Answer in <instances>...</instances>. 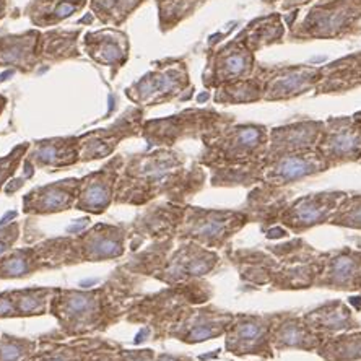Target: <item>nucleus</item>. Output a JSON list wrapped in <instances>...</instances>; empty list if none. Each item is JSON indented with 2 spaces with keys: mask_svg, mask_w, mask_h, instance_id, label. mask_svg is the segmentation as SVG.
Here are the masks:
<instances>
[{
  "mask_svg": "<svg viewBox=\"0 0 361 361\" xmlns=\"http://www.w3.org/2000/svg\"><path fill=\"white\" fill-rule=\"evenodd\" d=\"M142 280L121 265L97 288H57L49 310L57 321V332L42 337L66 341L106 332L126 319L130 306L143 295Z\"/></svg>",
  "mask_w": 361,
  "mask_h": 361,
  "instance_id": "1",
  "label": "nucleus"
},
{
  "mask_svg": "<svg viewBox=\"0 0 361 361\" xmlns=\"http://www.w3.org/2000/svg\"><path fill=\"white\" fill-rule=\"evenodd\" d=\"M207 173L173 148L135 153L127 158L116 185L114 202L122 205H148L158 199L189 204L204 189Z\"/></svg>",
  "mask_w": 361,
  "mask_h": 361,
  "instance_id": "2",
  "label": "nucleus"
},
{
  "mask_svg": "<svg viewBox=\"0 0 361 361\" xmlns=\"http://www.w3.org/2000/svg\"><path fill=\"white\" fill-rule=\"evenodd\" d=\"M226 257L243 283L254 290L301 291L314 288L322 251L295 238L264 249H226Z\"/></svg>",
  "mask_w": 361,
  "mask_h": 361,
  "instance_id": "3",
  "label": "nucleus"
},
{
  "mask_svg": "<svg viewBox=\"0 0 361 361\" xmlns=\"http://www.w3.org/2000/svg\"><path fill=\"white\" fill-rule=\"evenodd\" d=\"M221 262L220 254L194 241L174 238L145 244L132 252L122 267L143 279L161 281L166 286L207 279Z\"/></svg>",
  "mask_w": 361,
  "mask_h": 361,
  "instance_id": "4",
  "label": "nucleus"
},
{
  "mask_svg": "<svg viewBox=\"0 0 361 361\" xmlns=\"http://www.w3.org/2000/svg\"><path fill=\"white\" fill-rule=\"evenodd\" d=\"M130 226L98 223L73 236H57L33 246L44 270L114 261L126 254Z\"/></svg>",
  "mask_w": 361,
  "mask_h": 361,
  "instance_id": "5",
  "label": "nucleus"
},
{
  "mask_svg": "<svg viewBox=\"0 0 361 361\" xmlns=\"http://www.w3.org/2000/svg\"><path fill=\"white\" fill-rule=\"evenodd\" d=\"M214 286L200 279L188 283L166 286L155 293H143L134 301L126 321L143 326L152 341H164V334L190 306L205 305L214 298Z\"/></svg>",
  "mask_w": 361,
  "mask_h": 361,
  "instance_id": "6",
  "label": "nucleus"
},
{
  "mask_svg": "<svg viewBox=\"0 0 361 361\" xmlns=\"http://www.w3.org/2000/svg\"><path fill=\"white\" fill-rule=\"evenodd\" d=\"M269 127L262 124L225 122L202 137L197 161L207 169L246 166L265 157L269 147Z\"/></svg>",
  "mask_w": 361,
  "mask_h": 361,
  "instance_id": "7",
  "label": "nucleus"
},
{
  "mask_svg": "<svg viewBox=\"0 0 361 361\" xmlns=\"http://www.w3.org/2000/svg\"><path fill=\"white\" fill-rule=\"evenodd\" d=\"M249 223V216L243 210L204 209L185 204L183 219L176 230V240L194 241L214 251H220L228 247L233 238Z\"/></svg>",
  "mask_w": 361,
  "mask_h": 361,
  "instance_id": "8",
  "label": "nucleus"
},
{
  "mask_svg": "<svg viewBox=\"0 0 361 361\" xmlns=\"http://www.w3.org/2000/svg\"><path fill=\"white\" fill-rule=\"evenodd\" d=\"M233 121L231 114L214 109H185L168 118L143 122L142 137L150 147L173 148L180 140L202 139L207 132Z\"/></svg>",
  "mask_w": 361,
  "mask_h": 361,
  "instance_id": "9",
  "label": "nucleus"
},
{
  "mask_svg": "<svg viewBox=\"0 0 361 361\" xmlns=\"http://www.w3.org/2000/svg\"><path fill=\"white\" fill-rule=\"evenodd\" d=\"M194 87L189 80L188 66L183 61H164L155 71L126 90V97L139 106H158L174 99H190Z\"/></svg>",
  "mask_w": 361,
  "mask_h": 361,
  "instance_id": "10",
  "label": "nucleus"
},
{
  "mask_svg": "<svg viewBox=\"0 0 361 361\" xmlns=\"http://www.w3.org/2000/svg\"><path fill=\"white\" fill-rule=\"evenodd\" d=\"M361 20V0H324L314 5L293 36L298 38H342Z\"/></svg>",
  "mask_w": 361,
  "mask_h": 361,
  "instance_id": "11",
  "label": "nucleus"
},
{
  "mask_svg": "<svg viewBox=\"0 0 361 361\" xmlns=\"http://www.w3.org/2000/svg\"><path fill=\"white\" fill-rule=\"evenodd\" d=\"M274 312L270 314H235L225 332V350L233 357H259L270 360L275 350L270 342Z\"/></svg>",
  "mask_w": 361,
  "mask_h": 361,
  "instance_id": "12",
  "label": "nucleus"
},
{
  "mask_svg": "<svg viewBox=\"0 0 361 361\" xmlns=\"http://www.w3.org/2000/svg\"><path fill=\"white\" fill-rule=\"evenodd\" d=\"M235 319V312L209 305L190 306L164 334V341L173 338L185 345L214 341L225 336L226 329Z\"/></svg>",
  "mask_w": 361,
  "mask_h": 361,
  "instance_id": "13",
  "label": "nucleus"
},
{
  "mask_svg": "<svg viewBox=\"0 0 361 361\" xmlns=\"http://www.w3.org/2000/svg\"><path fill=\"white\" fill-rule=\"evenodd\" d=\"M254 73L262 82L264 101H286L314 92L321 80V67L257 66Z\"/></svg>",
  "mask_w": 361,
  "mask_h": 361,
  "instance_id": "14",
  "label": "nucleus"
},
{
  "mask_svg": "<svg viewBox=\"0 0 361 361\" xmlns=\"http://www.w3.org/2000/svg\"><path fill=\"white\" fill-rule=\"evenodd\" d=\"M345 197L347 192L343 190H321L301 195L290 202L280 216V225L296 235L316 226L329 225Z\"/></svg>",
  "mask_w": 361,
  "mask_h": 361,
  "instance_id": "15",
  "label": "nucleus"
},
{
  "mask_svg": "<svg viewBox=\"0 0 361 361\" xmlns=\"http://www.w3.org/2000/svg\"><path fill=\"white\" fill-rule=\"evenodd\" d=\"M316 152L332 168L361 161V122L353 116H338L324 121Z\"/></svg>",
  "mask_w": 361,
  "mask_h": 361,
  "instance_id": "16",
  "label": "nucleus"
},
{
  "mask_svg": "<svg viewBox=\"0 0 361 361\" xmlns=\"http://www.w3.org/2000/svg\"><path fill=\"white\" fill-rule=\"evenodd\" d=\"M143 118H145V113L142 108H130L109 127L92 130L78 137L80 163L108 158L113 155L122 140L134 135H142Z\"/></svg>",
  "mask_w": 361,
  "mask_h": 361,
  "instance_id": "17",
  "label": "nucleus"
},
{
  "mask_svg": "<svg viewBox=\"0 0 361 361\" xmlns=\"http://www.w3.org/2000/svg\"><path fill=\"white\" fill-rule=\"evenodd\" d=\"M185 204H173V202H152L137 219L130 223V251L135 252L145 244L158 240L174 238L179 221L183 219Z\"/></svg>",
  "mask_w": 361,
  "mask_h": 361,
  "instance_id": "18",
  "label": "nucleus"
},
{
  "mask_svg": "<svg viewBox=\"0 0 361 361\" xmlns=\"http://www.w3.org/2000/svg\"><path fill=\"white\" fill-rule=\"evenodd\" d=\"M256 67L254 52L235 38L209 56L202 82L205 88H219L225 83L249 78Z\"/></svg>",
  "mask_w": 361,
  "mask_h": 361,
  "instance_id": "19",
  "label": "nucleus"
},
{
  "mask_svg": "<svg viewBox=\"0 0 361 361\" xmlns=\"http://www.w3.org/2000/svg\"><path fill=\"white\" fill-rule=\"evenodd\" d=\"M126 158L114 157L97 171L80 178L75 209L88 215H103L114 204L116 185L124 168Z\"/></svg>",
  "mask_w": 361,
  "mask_h": 361,
  "instance_id": "20",
  "label": "nucleus"
},
{
  "mask_svg": "<svg viewBox=\"0 0 361 361\" xmlns=\"http://www.w3.org/2000/svg\"><path fill=\"white\" fill-rule=\"evenodd\" d=\"M314 288L357 293L361 290V251L338 247L322 252Z\"/></svg>",
  "mask_w": 361,
  "mask_h": 361,
  "instance_id": "21",
  "label": "nucleus"
},
{
  "mask_svg": "<svg viewBox=\"0 0 361 361\" xmlns=\"http://www.w3.org/2000/svg\"><path fill=\"white\" fill-rule=\"evenodd\" d=\"M121 348L114 341L103 337H75L71 342H61L59 338L39 337L38 348L28 361H94L99 355L109 350Z\"/></svg>",
  "mask_w": 361,
  "mask_h": 361,
  "instance_id": "22",
  "label": "nucleus"
},
{
  "mask_svg": "<svg viewBox=\"0 0 361 361\" xmlns=\"http://www.w3.org/2000/svg\"><path fill=\"white\" fill-rule=\"evenodd\" d=\"M80 178H67L31 189L23 197L25 215L47 216L75 209Z\"/></svg>",
  "mask_w": 361,
  "mask_h": 361,
  "instance_id": "23",
  "label": "nucleus"
},
{
  "mask_svg": "<svg viewBox=\"0 0 361 361\" xmlns=\"http://www.w3.org/2000/svg\"><path fill=\"white\" fill-rule=\"evenodd\" d=\"M322 127L324 121H298L274 127L269 132V147L265 157L274 158L316 150Z\"/></svg>",
  "mask_w": 361,
  "mask_h": 361,
  "instance_id": "24",
  "label": "nucleus"
},
{
  "mask_svg": "<svg viewBox=\"0 0 361 361\" xmlns=\"http://www.w3.org/2000/svg\"><path fill=\"white\" fill-rule=\"evenodd\" d=\"M270 342L275 352L300 350V352L312 353H316L322 343L321 338L307 326L302 314H296L295 311L274 312Z\"/></svg>",
  "mask_w": 361,
  "mask_h": 361,
  "instance_id": "25",
  "label": "nucleus"
},
{
  "mask_svg": "<svg viewBox=\"0 0 361 361\" xmlns=\"http://www.w3.org/2000/svg\"><path fill=\"white\" fill-rule=\"evenodd\" d=\"M307 326L312 329L321 341L336 337L338 334L352 332L361 329V321L355 314L352 306L347 301L331 300L316 306L314 310L302 314Z\"/></svg>",
  "mask_w": 361,
  "mask_h": 361,
  "instance_id": "26",
  "label": "nucleus"
},
{
  "mask_svg": "<svg viewBox=\"0 0 361 361\" xmlns=\"http://www.w3.org/2000/svg\"><path fill=\"white\" fill-rule=\"evenodd\" d=\"M56 286H31L0 293V319H28L49 314Z\"/></svg>",
  "mask_w": 361,
  "mask_h": 361,
  "instance_id": "27",
  "label": "nucleus"
},
{
  "mask_svg": "<svg viewBox=\"0 0 361 361\" xmlns=\"http://www.w3.org/2000/svg\"><path fill=\"white\" fill-rule=\"evenodd\" d=\"M293 192L285 188H272V185H254L247 199L240 210L249 216V221L257 223L264 230L280 223V216L290 205Z\"/></svg>",
  "mask_w": 361,
  "mask_h": 361,
  "instance_id": "28",
  "label": "nucleus"
},
{
  "mask_svg": "<svg viewBox=\"0 0 361 361\" xmlns=\"http://www.w3.org/2000/svg\"><path fill=\"white\" fill-rule=\"evenodd\" d=\"M25 163L31 168L63 169L80 163L78 137H54L36 140L25 157Z\"/></svg>",
  "mask_w": 361,
  "mask_h": 361,
  "instance_id": "29",
  "label": "nucleus"
},
{
  "mask_svg": "<svg viewBox=\"0 0 361 361\" xmlns=\"http://www.w3.org/2000/svg\"><path fill=\"white\" fill-rule=\"evenodd\" d=\"M82 47L94 62L113 68V75L118 68L127 62L129 57V41L127 36L114 28L87 33Z\"/></svg>",
  "mask_w": 361,
  "mask_h": 361,
  "instance_id": "30",
  "label": "nucleus"
},
{
  "mask_svg": "<svg viewBox=\"0 0 361 361\" xmlns=\"http://www.w3.org/2000/svg\"><path fill=\"white\" fill-rule=\"evenodd\" d=\"M358 87H361V52L321 67V80L314 93H345Z\"/></svg>",
  "mask_w": 361,
  "mask_h": 361,
  "instance_id": "31",
  "label": "nucleus"
},
{
  "mask_svg": "<svg viewBox=\"0 0 361 361\" xmlns=\"http://www.w3.org/2000/svg\"><path fill=\"white\" fill-rule=\"evenodd\" d=\"M41 33L28 31L20 36L0 39V67H18L31 71L41 61Z\"/></svg>",
  "mask_w": 361,
  "mask_h": 361,
  "instance_id": "32",
  "label": "nucleus"
},
{
  "mask_svg": "<svg viewBox=\"0 0 361 361\" xmlns=\"http://www.w3.org/2000/svg\"><path fill=\"white\" fill-rule=\"evenodd\" d=\"M283 26L285 25L281 23L280 15L274 13L269 15V17H262L251 21V23L243 30V33L240 36H236V38L240 39L249 51L256 52L265 46L280 42L285 35Z\"/></svg>",
  "mask_w": 361,
  "mask_h": 361,
  "instance_id": "33",
  "label": "nucleus"
},
{
  "mask_svg": "<svg viewBox=\"0 0 361 361\" xmlns=\"http://www.w3.org/2000/svg\"><path fill=\"white\" fill-rule=\"evenodd\" d=\"M42 270L44 267H42L35 246L12 249L4 257H0V280L26 279L42 272Z\"/></svg>",
  "mask_w": 361,
  "mask_h": 361,
  "instance_id": "34",
  "label": "nucleus"
},
{
  "mask_svg": "<svg viewBox=\"0 0 361 361\" xmlns=\"http://www.w3.org/2000/svg\"><path fill=\"white\" fill-rule=\"evenodd\" d=\"M85 0H33L28 17L36 26H52L85 7Z\"/></svg>",
  "mask_w": 361,
  "mask_h": 361,
  "instance_id": "35",
  "label": "nucleus"
},
{
  "mask_svg": "<svg viewBox=\"0 0 361 361\" xmlns=\"http://www.w3.org/2000/svg\"><path fill=\"white\" fill-rule=\"evenodd\" d=\"M316 355L324 361H360L361 329L327 338L316 350Z\"/></svg>",
  "mask_w": 361,
  "mask_h": 361,
  "instance_id": "36",
  "label": "nucleus"
},
{
  "mask_svg": "<svg viewBox=\"0 0 361 361\" xmlns=\"http://www.w3.org/2000/svg\"><path fill=\"white\" fill-rule=\"evenodd\" d=\"M214 101L216 104H247L262 101V82L256 73L244 80L225 83L215 88Z\"/></svg>",
  "mask_w": 361,
  "mask_h": 361,
  "instance_id": "37",
  "label": "nucleus"
},
{
  "mask_svg": "<svg viewBox=\"0 0 361 361\" xmlns=\"http://www.w3.org/2000/svg\"><path fill=\"white\" fill-rule=\"evenodd\" d=\"M80 31H63L56 30L49 31V33L41 35V61H61L67 59V57H77V38Z\"/></svg>",
  "mask_w": 361,
  "mask_h": 361,
  "instance_id": "38",
  "label": "nucleus"
},
{
  "mask_svg": "<svg viewBox=\"0 0 361 361\" xmlns=\"http://www.w3.org/2000/svg\"><path fill=\"white\" fill-rule=\"evenodd\" d=\"M142 2L143 0H92V8L101 23L118 26Z\"/></svg>",
  "mask_w": 361,
  "mask_h": 361,
  "instance_id": "39",
  "label": "nucleus"
},
{
  "mask_svg": "<svg viewBox=\"0 0 361 361\" xmlns=\"http://www.w3.org/2000/svg\"><path fill=\"white\" fill-rule=\"evenodd\" d=\"M204 0H158L160 23L163 30L174 28L179 21L189 17Z\"/></svg>",
  "mask_w": 361,
  "mask_h": 361,
  "instance_id": "40",
  "label": "nucleus"
},
{
  "mask_svg": "<svg viewBox=\"0 0 361 361\" xmlns=\"http://www.w3.org/2000/svg\"><path fill=\"white\" fill-rule=\"evenodd\" d=\"M38 342L31 338L10 336H0V361H28V358L36 352Z\"/></svg>",
  "mask_w": 361,
  "mask_h": 361,
  "instance_id": "41",
  "label": "nucleus"
},
{
  "mask_svg": "<svg viewBox=\"0 0 361 361\" xmlns=\"http://www.w3.org/2000/svg\"><path fill=\"white\" fill-rule=\"evenodd\" d=\"M329 225L348 228V230H361V194H347Z\"/></svg>",
  "mask_w": 361,
  "mask_h": 361,
  "instance_id": "42",
  "label": "nucleus"
},
{
  "mask_svg": "<svg viewBox=\"0 0 361 361\" xmlns=\"http://www.w3.org/2000/svg\"><path fill=\"white\" fill-rule=\"evenodd\" d=\"M30 147V143H21V145L15 147L7 157L0 158V189H2L4 185L8 183V179L17 173L20 163L25 160Z\"/></svg>",
  "mask_w": 361,
  "mask_h": 361,
  "instance_id": "43",
  "label": "nucleus"
},
{
  "mask_svg": "<svg viewBox=\"0 0 361 361\" xmlns=\"http://www.w3.org/2000/svg\"><path fill=\"white\" fill-rule=\"evenodd\" d=\"M157 355L152 348H137V350H126V348H116L109 350L94 361H152Z\"/></svg>",
  "mask_w": 361,
  "mask_h": 361,
  "instance_id": "44",
  "label": "nucleus"
},
{
  "mask_svg": "<svg viewBox=\"0 0 361 361\" xmlns=\"http://www.w3.org/2000/svg\"><path fill=\"white\" fill-rule=\"evenodd\" d=\"M21 233L20 223H10V225L0 226V257H4L5 254L10 252L15 246V243L18 241Z\"/></svg>",
  "mask_w": 361,
  "mask_h": 361,
  "instance_id": "45",
  "label": "nucleus"
},
{
  "mask_svg": "<svg viewBox=\"0 0 361 361\" xmlns=\"http://www.w3.org/2000/svg\"><path fill=\"white\" fill-rule=\"evenodd\" d=\"M152 361H195V360L189 358V357H183V355L163 353V355H158V357H155Z\"/></svg>",
  "mask_w": 361,
  "mask_h": 361,
  "instance_id": "46",
  "label": "nucleus"
},
{
  "mask_svg": "<svg viewBox=\"0 0 361 361\" xmlns=\"http://www.w3.org/2000/svg\"><path fill=\"white\" fill-rule=\"evenodd\" d=\"M347 302H348L350 306H352V310H353L355 312H358V314L361 316V290L357 291V295L350 296Z\"/></svg>",
  "mask_w": 361,
  "mask_h": 361,
  "instance_id": "47",
  "label": "nucleus"
},
{
  "mask_svg": "<svg viewBox=\"0 0 361 361\" xmlns=\"http://www.w3.org/2000/svg\"><path fill=\"white\" fill-rule=\"evenodd\" d=\"M265 236H267L269 240H279V238L286 236V231L280 226H270V231L265 233Z\"/></svg>",
  "mask_w": 361,
  "mask_h": 361,
  "instance_id": "48",
  "label": "nucleus"
},
{
  "mask_svg": "<svg viewBox=\"0 0 361 361\" xmlns=\"http://www.w3.org/2000/svg\"><path fill=\"white\" fill-rule=\"evenodd\" d=\"M267 2H275V0H267ZM305 2H307V0H286L285 7L286 8L295 7V5H301V4H305Z\"/></svg>",
  "mask_w": 361,
  "mask_h": 361,
  "instance_id": "49",
  "label": "nucleus"
},
{
  "mask_svg": "<svg viewBox=\"0 0 361 361\" xmlns=\"http://www.w3.org/2000/svg\"><path fill=\"white\" fill-rule=\"evenodd\" d=\"M5 103H7V99H5L4 97H0V114H2V111L5 108Z\"/></svg>",
  "mask_w": 361,
  "mask_h": 361,
  "instance_id": "50",
  "label": "nucleus"
},
{
  "mask_svg": "<svg viewBox=\"0 0 361 361\" xmlns=\"http://www.w3.org/2000/svg\"><path fill=\"white\" fill-rule=\"evenodd\" d=\"M353 118L357 119L358 122H361V111H358V113H355V114H353Z\"/></svg>",
  "mask_w": 361,
  "mask_h": 361,
  "instance_id": "51",
  "label": "nucleus"
},
{
  "mask_svg": "<svg viewBox=\"0 0 361 361\" xmlns=\"http://www.w3.org/2000/svg\"><path fill=\"white\" fill-rule=\"evenodd\" d=\"M360 163H361V161H360Z\"/></svg>",
  "mask_w": 361,
  "mask_h": 361,
  "instance_id": "52",
  "label": "nucleus"
}]
</instances>
